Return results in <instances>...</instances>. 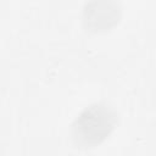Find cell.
<instances>
[{
    "instance_id": "obj_1",
    "label": "cell",
    "mask_w": 156,
    "mask_h": 156,
    "mask_svg": "<svg viewBox=\"0 0 156 156\" xmlns=\"http://www.w3.org/2000/svg\"><path fill=\"white\" fill-rule=\"evenodd\" d=\"M115 123V112L104 104H95L87 107L74 121L72 135L77 144L95 145L110 134Z\"/></svg>"
}]
</instances>
